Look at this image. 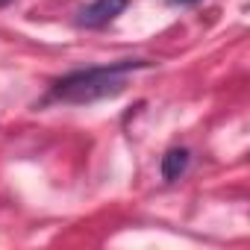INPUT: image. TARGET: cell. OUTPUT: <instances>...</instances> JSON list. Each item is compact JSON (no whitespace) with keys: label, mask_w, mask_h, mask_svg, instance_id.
Listing matches in <instances>:
<instances>
[{"label":"cell","mask_w":250,"mask_h":250,"mask_svg":"<svg viewBox=\"0 0 250 250\" xmlns=\"http://www.w3.org/2000/svg\"><path fill=\"white\" fill-rule=\"evenodd\" d=\"M147 62L142 59H124L115 65H100V68H85V71H74L62 80L53 83V97L65 100V103H91L109 94H118L127 85V77L139 68H145Z\"/></svg>","instance_id":"1"},{"label":"cell","mask_w":250,"mask_h":250,"mask_svg":"<svg viewBox=\"0 0 250 250\" xmlns=\"http://www.w3.org/2000/svg\"><path fill=\"white\" fill-rule=\"evenodd\" d=\"M130 0H94L80 12V24L83 27H106L109 21H115L124 9H127Z\"/></svg>","instance_id":"2"},{"label":"cell","mask_w":250,"mask_h":250,"mask_svg":"<svg viewBox=\"0 0 250 250\" xmlns=\"http://www.w3.org/2000/svg\"><path fill=\"white\" fill-rule=\"evenodd\" d=\"M186 168H188V150H186V147H171V150L162 156V177H165L168 183L180 180V177L186 174Z\"/></svg>","instance_id":"3"},{"label":"cell","mask_w":250,"mask_h":250,"mask_svg":"<svg viewBox=\"0 0 250 250\" xmlns=\"http://www.w3.org/2000/svg\"><path fill=\"white\" fill-rule=\"evenodd\" d=\"M174 3H197V0H174Z\"/></svg>","instance_id":"4"},{"label":"cell","mask_w":250,"mask_h":250,"mask_svg":"<svg viewBox=\"0 0 250 250\" xmlns=\"http://www.w3.org/2000/svg\"><path fill=\"white\" fill-rule=\"evenodd\" d=\"M0 3H3V0H0Z\"/></svg>","instance_id":"5"}]
</instances>
